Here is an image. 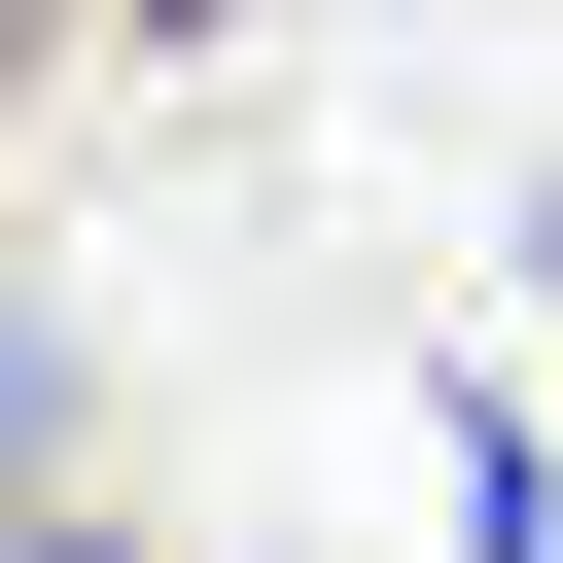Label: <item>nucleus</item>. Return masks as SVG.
<instances>
[{"label": "nucleus", "instance_id": "obj_1", "mask_svg": "<svg viewBox=\"0 0 563 563\" xmlns=\"http://www.w3.org/2000/svg\"><path fill=\"white\" fill-rule=\"evenodd\" d=\"M0 563H106V352L0 282Z\"/></svg>", "mask_w": 563, "mask_h": 563}, {"label": "nucleus", "instance_id": "obj_2", "mask_svg": "<svg viewBox=\"0 0 563 563\" xmlns=\"http://www.w3.org/2000/svg\"><path fill=\"white\" fill-rule=\"evenodd\" d=\"M422 457H457V563H563V457H528V422H493V387H457V422H422Z\"/></svg>", "mask_w": 563, "mask_h": 563}, {"label": "nucleus", "instance_id": "obj_3", "mask_svg": "<svg viewBox=\"0 0 563 563\" xmlns=\"http://www.w3.org/2000/svg\"><path fill=\"white\" fill-rule=\"evenodd\" d=\"M141 35H246V0H141Z\"/></svg>", "mask_w": 563, "mask_h": 563}, {"label": "nucleus", "instance_id": "obj_4", "mask_svg": "<svg viewBox=\"0 0 563 563\" xmlns=\"http://www.w3.org/2000/svg\"><path fill=\"white\" fill-rule=\"evenodd\" d=\"M528 246H563V176H528Z\"/></svg>", "mask_w": 563, "mask_h": 563}]
</instances>
